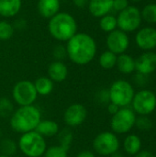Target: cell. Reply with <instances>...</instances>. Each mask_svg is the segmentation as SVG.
I'll list each match as a JSON object with an SVG mask.
<instances>
[{
  "label": "cell",
  "mask_w": 156,
  "mask_h": 157,
  "mask_svg": "<svg viewBox=\"0 0 156 157\" xmlns=\"http://www.w3.org/2000/svg\"><path fill=\"white\" fill-rule=\"evenodd\" d=\"M120 142L113 132H103L98 133L93 141L94 151L103 156H110L119 152Z\"/></svg>",
  "instance_id": "cell-6"
},
{
  "label": "cell",
  "mask_w": 156,
  "mask_h": 157,
  "mask_svg": "<svg viewBox=\"0 0 156 157\" xmlns=\"http://www.w3.org/2000/svg\"><path fill=\"white\" fill-rule=\"evenodd\" d=\"M133 82L139 87H144L148 84V75H143L140 73H136L133 75Z\"/></svg>",
  "instance_id": "cell-34"
},
{
  "label": "cell",
  "mask_w": 156,
  "mask_h": 157,
  "mask_svg": "<svg viewBox=\"0 0 156 157\" xmlns=\"http://www.w3.org/2000/svg\"><path fill=\"white\" fill-rule=\"evenodd\" d=\"M131 1H133V2H140V1H142V0H131Z\"/></svg>",
  "instance_id": "cell-42"
},
{
  "label": "cell",
  "mask_w": 156,
  "mask_h": 157,
  "mask_svg": "<svg viewBox=\"0 0 156 157\" xmlns=\"http://www.w3.org/2000/svg\"><path fill=\"white\" fill-rule=\"evenodd\" d=\"M17 147L25 156L41 157L47 149V143L43 136L36 131H32L21 134L17 142Z\"/></svg>",
  "instance_id": "cell-4"
},
{
  "label": "cell",
  "mask_w": 156,
  "mask_h": 157,
  "mask_svg": "<svg viewBox=\"0 0 156 157\" xmlns=\"http://www.w3.org/2000/svg\"><path fill=\"white\" fill-rule=\"evenodd\" d=\"M113 0H89L88 9L95 17H102L112 11Z\"/></svg>",
  "instance_id": "cell-15"
},
{
  "label": "cell",
  "mask_w": 156,
  "mask_h": 157,
  "mask_svg": "<svg viewBox=\"0 0 156 157\" xmlns=\"http://www.w3.org/2000/svg\"><path fill=\"white\" fill-rule=\"evenodd\" d=\"M137 46L144 51L150 52L156 48V29L154 27H144L140 29L135 35Z\"/></svg>",
  "instance_id": "cell-13"
},
{
  "label": "cell",
  "mask_w": 156,
  "mask_h": 157,
  "mask_svg": "<svg viewBox=\"0 0 156 157\" xmlns=\"http://www.w3.org/2000/svg\"><path fill=\"white\" fill-rule=\"evenodd\" d=\"M89 0H73L74 5L78 8H85L88 6Z\"/></svg>",
  "instance_id": "cell-37"
},
{
  "label": "cell",
  "mask_w": 156,
  "mask_h": 157,
  "mask_svg": "<svg viewBox=\"0 0 156 157\" xmlns=\"http://www.w3.org/2000/svg\"><path fill=\"white\" fill-rule=\"evenodd\" d=\"M110 157H125L122 154H120V153H119V152H117V153H115V154H113L112 155H110Z\"/></svg>",
  "instance_id": "cell-40"
},
{
  "label": "cell",
  "mask_w": 156,
  "mask_h": 157,
  "mask_svg": "<svg viewBox=\"0 0 156 157\" xmlns=\"http://www.w3.org/2000/svg\"><path fill=\"white\" fill-rule=\"evenodd\" d=\"M57 135H58L59 145L69 151V149L72 145L73 140H74L73 132L69 129H63V130L60 131Z\"/></svg>",
  "instance_id": "cell-27"
},
{
  "label": "cell",
  "mask_w": 156,
  "mask_h": 157,
  "mask_svg": "<svg viewBox=\"0 0 156 157\" xmlns=\"http://www.w3.org/2000/svg\"><path fill=\"white\" fill-rule=\"evenodd\" d=\"M129 6H130L129 0H113L112 10L120 13V11L126 9Z\"/></svg>",
  "instance_id": "cell-35"
},
{
  "label": "cell",
  "mask_w": 156,
  "mask_h": 157,
  "mask_svg": "<svg viewBox=\"0 0 156 157\" xmlns=\"http://www.w3.org/2000/svg\"><path fill=\"white\" fill-rule=\"evenodd\" d=\"M14 27L11 23L6 20L0 21V40H7L14 34Z\"/></svg>",
  "instance_id": "cell-29"
},
{
  "label": "cell",
  "mask_w": 156,
  "mask_h": 157,
  "mask_svg": "<svg viewBox=\"0 0 156 157\" xmlns=\"http://www.w3.org/2000/svg\"><path fill=\"white\" fill-rule=\"evenodd\" d=\"M117 57H118V55L111 52L110 51H108V50L105 51L104 52H102L100 54V56L98 58L99 65L105 70H110L116 66Z\"/></svg>",
  "instance_id": "cell-23"
},
{
  "label": "cell",
  "mask_w": 156,
  "mask_h": 157,
  "mask_svg": "<svg viewBox=\"0 0 156 157\" xmlns=\"http://www.w3.org/2000/svg\"><path fill=\"white\" fill-rule=\"evenodd\" d=\"M116 66L121 74H132L135 71V59L127 53L120 54L117 57Z\"/></svg>",
  "instance_id": "cell-20"
},
{
  "label": "cell",
  "mask_w": 156,
  "mask_h": 157,
  "mask_svg": "<svg viewBox=\"0 0 156 157\" xmlns=\"http://www.w3.org/2000/svg\"><path fill=\"white\" fill-rule=\"evenodd\" d=\"M15 108L11 99L6 97L0 98V117L8 118L13 114Z\"/></svg>",
  "instance_id": "cell-28"
},
{
  "label": "cell",
  "mask_w": 156,
  "mask_h": 157,
  "mask_svg": "<svg viewBox=\"0 0 156 157\" xmlns=\"http://www.w3.org/2000/svg\"><path fill=\"white\" fill-rule=\"evenodd\" d=\"M137 115L129 107L120 108L117 113L112 115L110 127L116 134H125L130 132L135 126Z\"/></svg>",
  "instance_id": "cell-7"
},
{
  "label": "cell",
  "mask_w": 156,
  "mask_h": 157,
  "mask_svg": "<svg viewBox=\"0 0 156 157\" xmlns=\"http://www.w3.org/2000/svg\"><path fill=\"white\" fill-rule=\"evenodd\" d=\"M110 102L116 104L120 108L129 107L135 95V90L132 85L123 79H119L113 82L108 88Z\"/></svg>",
  "instance_id": "cell-5"
},
{
  "label": "cell",
  "mask_w": 156,
  "mask_h": 157,
  "mask_svg": "<svg viewBox=\"0 0 156 157\" xmlns=\"http://www.w3.org/2000/svg\"><path fill=\"white\" fill-rule=\"evenodd\" d=\"M143 20L149 24H156V3H149L141 10Z\"/></svg>",
  "instance_id": "cell-25"
},
{
  "label": "cell",
  "mask_w": 156,
  "mask_h": 157,
  "mask_svg": "<svg viewBox=\"0 0 156 157\" xmlns=\"http://www.w3.org/2000/svg\"><path fill=\"white\" fill-rule=\"evenodd\" d=\"M131 109L139 116H149L156 109V95L150 89H141L135 93Z\"/></svg>",
  "instance_id": "cell-8"
},
{
  "label": "cell",
  "mask_w": 156,
  "mask_h": 157,
  "mask_svg": "<svg viewBox=\"0 0 156 157\" xmlns=\"http://www.w3.org/2000/svg\"><path fill=\"white\" fill-rule=\"evenodd\" d=\"M67 57L77 65H86L91 63L97 54V42L87 33H76L66 44Z\"/></svg>",
  "instance_id": "cell-1"
},
{
  "label": "cell",
  "mask_w": 156,
  "mask_h": 157,
  "mask_svg": "<svg viewBox=\"0 0 156 157\" xmlns=\"http://www.w3.org/2000/svg\"><path fill=\"white\" fill-rule=\"evenodd\" d=\"M123 148L130 155H135L142 150V140L136 134H129L123 141Z\"/></svg>",
  "instance_id": "cell-21"
},
{
  "label": "cell",
  "mask_w": 156,
  "mask_h": 157,
  "mask_svg": "<svg viewBox=\"0 0 156 157\" xmlns=\"http://www.w3.org/2000/svg\"><path fill=\"white\" fill-rule=\"evenodd\" d=\"M21 0H0V16L3 17H15L21 8Z\"/></svg>",
  "instance_id": "cell-19"
},
{
  "label": "cell",
  "mask_w": 156,
  "mask_h": 157,
  "mask_svg": "<svg viewBox=\"0 0 156 157\" xmlns=\"http://www.w3.org/2000/svg\"><path fill=\"white\" fill-rule=\"evenodd\" d=\"M75 157H97L96 155L89 151V150H84V151H81L80 153L77 154V155Z\"/></svg>",
  "instance_id": "cell-38"
},
{
  "label": "cell",
  "mask_w": 156,
  "mask_h": 157,
  "mask_svg": "<svg viewBox=\"0 0 156 157\" xmlns=\"http://www.w3.org/2000/svg\"><path fill=\"white\" fill-rule=\"evenodd\" d=\"M68 150L58 145H53L46 149L43 157H67Z\"/></svg>",
  "instance_id": "cell-31"
},
{
  "label": "cell",
  "mask_w": 156,
  "mask_h": 157,
  "mask_svg": "<svg viewBox=\"0 0 156 157\" xmlns=\"http://www.w3.org/2000/svg\"><path fill=\"white\" fill-rule=\"evenodd\" d=\"M107 106H108V107H107L108 111V113L111 114V115H114L115 113H117V112L119 111V109H120V107H118L116 104H114V103H112V102H109Z\"/></svg>",
  "instance_id": "cell-36"
},
{
  "label": "cell",
  "mask_w": 156,
  "mask_h": 157,
  "mask_svg": "<svg viewBox=\"0 0 156 157\" xmlns=\"http://www.w3.org/2000/svg\"><path fill=\"white\" fill-rule=\"evenodd\" d=\"M60 0H39L38 11L45 18H51L60 12Z\"/></svg>",
  "instance_id": "cell-17"
},
{
  "label": "cell",
  "mask_w": 156,
  "mask_h": 157,
  "mask_svg": "<svg viewBox=\"0 0 156 157\" xmlns=\"http://www.w3.org/2000/svg\"><path fill=\"white\" fill-rule=\"evenodd\" d=\"M38 98L34 83L29 80H21L15 84L12 89V98L19 107L33 105Z\"/></svg>",
  "instance_id": "cell-9"
},
{
  "label": "cell",
  "mask_w": 156,
  "mask_h": 157,
  "mask_svg": "<svg viewBox=\"0 0 156 157\" xmlns=\"http://www.w3.org/2000/svg\"><path fill=\"white\" fill-rule=\"evenodd\" d=\"M0 157H10V156H7V155H0Z\"/></svg>",
  "instance_id": "cell-41"
},
{
  "label": "cell",
  "mask_w": 156,
  "mask_h": 157,
  "mask_svg": "<svg viewBox=\"0 0 156 157\" xmlns=\"http://www.w3.org/2000/svg\"><path fill=\"white\" fill-rule=\"evenodd\" d=\"M108 50L116 55L125 53L130 46V38L128 34L119 29L109 32L106 40Z\"/></svg>",
  "instance_id": "cell-11"
},
{
  "label": "cell",
  "mask_w": 156,
  "mask_h": 157,
  "mask_svg": "<svg viewBox=\"0 0 156 157\" xmlns=\"http://www.w3.org/2000/svg\"><path fill=\"white\" fill-rule=\"evenodd\" d=\"M48 77L53 82H63L68 76V68L62 61H54L50 63L48 67Z\"/></svg>",
  "instance_id": "cell-16"
},
{
  "label": "cell",
  "mask_w": 156,
  "mask_h": 157,
  "mask_svg": "<svg viewBox=\"0 0 156 157\" xmlns=\"http://www.w3.org/2000/svg\"><path fill=\"white\" fill-rule=\"evenodd\" d=\"M99 27L100 29L107 33H109L118 28V23H117V17L114 15L111 14H107L100 17L99 20Z\"/></svg>",
  "instance_id": "cell-24"
},
{
  "label": "cell",
  "mask_w": 156,
  "mask_h": 157,
  "mask_svg": "<svg viewBox=\"0 0 156 157\" xmlns=\"http://www.w3.org/2000/svg\"><path fill=\"white\" fill-rule=\"evenodd\" d=\"M116 17L119 29L126 33L137 30L143 21L141 10L134 6H129L126 9L120 11Z\"/></svg>",
  "instance_id": "cell-10"
},
{
  "label": "cell",
  "mask_w": 156,
  "mask_h": 157,
  "mask_svg": "<svg viewBox=\"0 0 156 157\" xmlns=\"http://www.w3.org/2000/svg\"><path fill=\"white\" fill-rule=\"evenodd\" d=\"M34 86L38 95L48 96L52 92L54 88V82L48 76H40L36 79Z\"/></svg>",
  "instance_id": "cell-22"
},
{
  "label": "cell",
  "mask_w": 156,
  "mask_h": 157,
  "mask_svg": "<svg viewBox=\"0 0 156 157\" xmlns=\"http://www.w3.org/2000/svg\"><path fill=\"white\" fill-rule=\"evenodd\" d=\"M41 121V113L34 105L18 107L10 116L11 129L17 133H26L35 131Z\"/></svg>",
  "instance_id": "cell-2"
},
{
  "label": "cell",
  "mask_w": 156,
  "mask_h": 157,
  "mask_svg": "<svg viewBox=\"0 0 156 157\" xmlns=\"http://www.w3.org/2000/svg\"><path fill=\"white\" fill-rule=\"evenodd\" d=\"M17 144L10 138H5L0 142V152L2 155L11 157L17 153Z\"/></svg>",
  "instance_id": "cell-26"
},
{
  "label": "cell",
  "mask_w": 156,
  "mask_h": 157,
  "mask_svg": "<svg viewBox=\"0 0 156 157\" xmlns=\"http://www.w3.org/2000/svg\"><path fill=\"white\" fill-rule=\"evenodd\" d=\"M48 29L53 39L67 42L77 33V23L71 14L59 12L50 18Z\"/></svg>",
  "instance_id": "cell-3"
},
{
  "label": "cell",
  "mask_w": 156,
  "mask_h": 157,
  "mask_svg": "<svg viewBox=\"0 0 156 157\" xmlns=\"http://www.w3.org/2000/svg\"><path fill=\"white\" fill-rule=\"evenodd\" d=\"M52 55L55 58V61H62L64 60L67 57V52H66V47L62 45V44H58L53 48L52 51Z\"/></svg>",
  "instance_id": "cell-32"
},
{
  "label": "cell",
  "mask_w": 156,
  "mask_h": 157,
  "mask_svg": "<svg viewBox=\"0 0 156 157\" xmlns=\"http://www.w3.org/2000/svg\"><path fill=\"white\" fill-rule=\"evenodd\" d=\"M87 117L86 107L80 103L70 105L63 113V121L68 127H77L85 122Z\"/></svg>",
  "instance_id": "cell-12"
},
{
  "label": "cell",
  "mask_w": 156,
  "mask_h": 157,
  "mask_svg": "<svg viewBox=\"0 0 156 157\" xmlns=\"http://www.w3.org/2000/svg\"><path fill=\"white\" fill-rule=\"evenodd\" d=\"M38 133H40L44 138H50L57 135L60 132L59 124L51 120H41L38 124L36 130Z\"/></svg>",
  "instance_id": "cell-18"
},
{
  "label": "cell",
  "mask_w": 156,
  "mask_h": 157,
  "mask_svg": "<svg viewBox=\"0 0 156 157\" xmlns=\"http://www.w3.org/2000/svg\"><path fill=\"white\" fill-rule=\"evenodd\" d=\"M135 157H155V155L153 154V153H151V152H149V151H147V150H141L137 155H134Z\"/></svg>",
  "instance_id": "cell-39"
},
{
  "label": "cell",
  "mask_w": 156,
  "mask_h": 157,
  "mask_svg": "<svg viewBox=\"0 0 156 157\" xmlns=\"http://www.w3.org/2000/svg\"><path fill=\"white\" fill-rule=\"evenodd\" d=\"M135 126L142 132H148L153 129L154 121L149 116H138L136 118Z\"/></svg>",
  "instance_id": "cell-30"
},
{
  "label": "cell",
  "mask_w": 156,
  "mask_h": 157,
  "mask_svg": "<svg viewBox=\"0 0 156 157\" xmlns=\"http://www.w3.org/2000/svg\"><path fill=\"white\" fill-rule=\"evenodd\" d=\"M135 71L149 75L156 71V52H144L135 59Z\"/></svg>",
  "instance_id": "cell-14"
},
{
  "label": "cell",
  "mask_w": 156,
  "mask_h": 157,
  "mask_svg": "<svg viewBox=\"0 0 156 157\" xmlns=\"http://www.w3.org/2000/svg\"><path fill=\"white\" fill-rule=\"evenodd\" d=\"M96 99L99 104L102 105H108L110 102V98H109V91L107 88H103L99 90L96 94Z\"/></svg>",
  "instance_id": "cell-33"
}]
</instances>
